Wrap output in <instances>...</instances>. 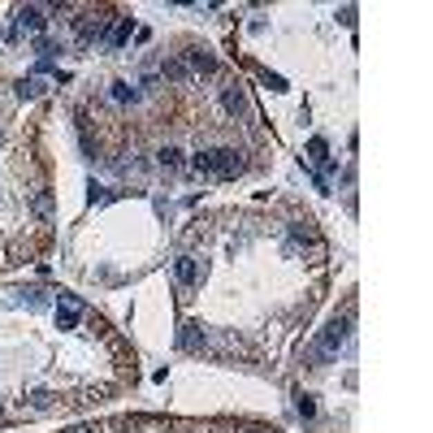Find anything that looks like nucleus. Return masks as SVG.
<instances>
[{
	"instance_id": "obj_1",
	"label": "nucleus",
	"mask_w": 433,
	"mask_h": 433,
	"mask_svg": "<svg viewBox=\"0 0 433 433\" xmlns=\"http://www.w3.org/2000/svg\"><path fill=\"white\" fill-rule=\"evenodd\" d=\"M351 338V308H347V316H334L329 320V325L325 329H320V338L308 347V368H320V364H325V360H334V356H338V351H343V343Z\"/></svg>"
},
{
	"instance_id": "obj_2",
	"label": "nucleus",
	"mask_w": 433,
	"mask_h": 433,
	"mask_svg": "<svg viewBox=\"0 0 433 433\" xmlns=\"http://www.w3.org/2000/svg\"><path fill=\"white\" fill-rule=\"evenodd\" d=\"M44 26H48V9L44 5H22L18 13H13V26L9 30L22 39V35H39Z\"/></svg>"
},
{
	"instance_id": "obj_3",
	"label": "nucleus",
	"mask_w": 433,
	"mask_h": 433,
	"mask_svg": "<svg viewBox=\"0 0 433 433\" xmlns=\"http://www.w3.org/2000/svg\"><path fill=\"white\" fill-rule=\"evenodd\" d=\"M204 278H208V264L200 256H178V260H173V282L178 286H200Z\"/></svg>"
},
{
	"instance_id": "obj_4",
	"label": "nucleus",
	"mask_w": 433,
	"mask_h": 433,
	"mask_svg": "<svg viewBox=\"0 0 433 433\" xmlns=\"http://www.w3.org/2000/svg\"><path fill=\"white\" fill-rule=\"evenodd\" d=\"M78 316H83V299L70 295V291H61V303H57V329H74Z\"/></svg>"
},
{
	"instance_id": "obj_5",
	"label": "nucleus",
	"mask_w": 433,
	"mask_h": 433,
	"mask_svg": "<svg viewBox=\"0 0 433 433\" xmlns=\"http://www.w3.org/2000/svg\"><path fill=\"white\" fill-rule=\"evenodd\" d=\"M221 108H226L230 117H247V91H243V83H226V87H221Z\"/></svg>"
},
{
	"instance_id": "obj_6",
	"label": "nucleus",
	"mask_w": 433,
	"mask_h": 433,
	"mask_svg": "<svg viewBox=\"0 0 433 433\" xmlns=\"http://www.w3.org/2000/svg\"><path fill=\"white\" fill-rule=\"evenodd\" d=\"M178 347L186 351V356H200V351H208V334L200 325H182L178 329Z\"/></svg>"
},
{
	"instance_id": "obj_7",
	"label": "nucleus",
	"mask_w": 433,
	"mask_h": 433,
	"mask_svg": "<svg viewBox=\"0 0 433 433\" xmlns=\"http://www.w3.org/2000/svg\"><path fill=\"white\" fill-rule=\"evenodd\" d=\"M156 169H160V173H182V169H186V156H182L178 148H160V152H156Z\"/></svg>"
},
{
	"instance_id": "obj_8",
	"label": "nucleus",
	"mask_w": 433,
	"mask_h": 433,
	"mask_svg": "<svg viewBox=\"0 0 433 433\" xmlns=\"http://www.w3.org/2000/svg\"><path fill=\"white\" fill-rule=\"evenodd\" d=\"M26 398H30V412H52L61 394H57V390H48V386H30Z\"/></svg>"
},
{
	"instance_id": "obj_9",
	"label": "nucleus",
	"mask_w": 433,
	"mask_h": 433,
	"mask_svg": "<svg viewBox=\"0 0 433 433\" xmlns=\"http://www.w3.org/2000/svg\"><path fill=\"white\" fill-rule=\"evenodd\" d=\"M160 78H165V83H186L191 70H186L182 57H165V61H160Z\"/></svg>"
},
{
	"instance_id": "obj_10",
	"label": "nucleus",
	"mask_w": 433,
	"mask_h": 433,
	"mask_svg": "<svg viewBox=\"0 0 433 433\" xmlns=\"http://www.w3.org/2000/svg\"><path fill=\"white\" fill-rule=\"evenodd\" d=\"M186 70H195V74H217V61L204 52V48H191L186 52Z\"/></svg>"
},
{
	"instance_id": "obj_11",
	"label": "nucleus",
	"mask_w": 433,
	"mask_h": 433,
	"mask_svg": "<svg viewBox=\"0 0 433 433\" xmlns=\"http://www.w3.org/2000/svg\"><path fill=\"white\" fill-rule=\"evenodd\" d=\"M30 213H35L39 221H48V217H52V191H48V186H39L35 195H30Z\"/></svg>"
},
{
	"instance_id": "obj_12",
	"label": "nucleus",
	"mask_w": 433,
	"mask_h": 433,
	"mask_svg": "<svg viewBox=\"0 0 433 433\" xmlns=\"http://www.w3.org/2000/svg\"><path fill=\"white\" fill-rule=\"evenodd\" d=\"M13 91H18V100H39V95H44V83H39V78H18V83H13Z\"/></svg>"
},
{
	"instance_id": "obj_13",
	"label": "nucleus",
	"mask_w": 433,
	"mask_h": 433,
	"mask_svg": "<svg viewBox=\"0 0 433 433\" xmlns=\"http://www.w3.org/2000/svg\"><path fill=\"white\" fill-rule=\"evenodd\" d=\"M108 95H113L117 104H135V100H139V87H131V83H126V78H117V83L108 87Z\"/></svg>"
},
{
	"instance_id": "obj_14",
	"label": "nucleus",
	"mask_w": 433,
	"mask_h": 433,
	"mask_svg": "<svg viewBox=\"0 0 433 433\" xmlns=\"http://www.w3.org/2000/svg\"><path fill=\"white\" fill-rule=\"evenodd\" d=\"M131 30H135V18H117V30L108 35V48H122L126 39H131Z\"/></svg>"
},
{
	"instance_id": "obj_15",
	"label": "nucleus",
	"mask_w": 433,
	"mask_h": 433,
	"mask_svg": "<svg viewBox=\"0 0 433 433\" xmlns=\"http://www.w3.org/2000/svg\"><path fill=\"white\" fill-rule=\"evenodd\" d=\"M295 412H299V416H316V403H312V394H295Z\"/></svg>"
},
{
	"instance_id": "obj_16",
	"label": "nucleus",
	"mask_w": 433,
	"mask_h": 433,
	"mask_svg": "<svg viewBox=\"0 0 433 433\" xmlns=\"http://www.w3.org/2000/svg\"><path fill=\"white\" fill-rule=\"evenodd\" d=\"M104 200H113V191L108 186H91V204H104Z\"/></svg>"
}]
</instances>
